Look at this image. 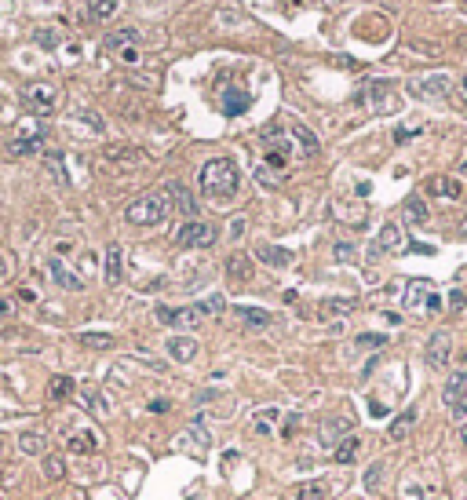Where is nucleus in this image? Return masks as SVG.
I'll use <instances>...</instances> for the list:
<instances>
[{
  "instance_id": "29",
  "label": "nucleus",
  "mask_w": 467,
  "mask_h": 500,
  "mask_svg": "<svg viewBox=\"0 0 467 500\" xmlns=\"http://www.w3.org/2000/svg\"><path fill=\"white\" fill-rule=\"evenodd\" d=\"M73 377H51V384H48V398L51 402H66V398H73Z\"/></svg>"
},
{
  "instance_id": "51",
  "label": "nucleus",
  "mask_w": 467,
  "mask_h": 500,
  "mask_svg": "<svg viewBox=\"0 0 467 500\" xmlns=\"http://www.w3.org/2000/svg\"><path fill=\"white\" fill-rule=\"evenodd\" d=\"M332 4H347V0H332Z\"/></svg>"
},
{
  "instance_id": "31",
  "label": "nucleus",
  "mask_w": 467,
  "mask_h": 500,
  "mask_svg": "<svg viewBox=\"0 0 467 500\" xmlns=\"http://www.w3.org/2000/svg\"><path fill=\"white\" fill-rule=\"evenodd\" d=\"M277 417H282V409H274V405H267V409H260V413H256V420H252V431H256V434H270V431H274V424H277Z\"/></svg>"
},
{
  "instance_id": "33",
  "label": "nucleus",
  "mask_w": 467,
  "mask_h": 500,
  "mask_svg": "<svg viewBox=\"0 0 467 500\" xmlns=\"http://www.w3.org/2000/svg\"><path fill=\"white\" fill-rule=\"evenodd\" d=\"M406 220H409V223H427V205H424L420 194L406 198Z\"/></svg>"
},
{
  "instance_id": "34",
  "label": "nucleus",
  "mask_w": 467,
  "mask_h": 500,
  "mask_svg": "<svg viewBox=\"0 0 467 500\" xmlns=\"http://www.w3.org/2000/svg\"><path fill=\"white\" fill-rule=\"evenodd\" d=\"M81 343L84 347H91V351H106V347H113V336L110 332H81Z\"/></svg>"
},
{
  "instance_id": "25",
  "label": "nucleus",
  "mask_w": 467,
  "mask_h": 500,
  "mask_svg": "<svg viewBox=\"0 0 467 500\" xmlns=\"http://www.w3.org/2000/svg\"><path fill=\"white\" fill-rule=\"evenodd\" d=\"M19 449L26 456H48V434L44 431H26L19 439Z\"/></svg>"
},
{
  "instance_id": "13",
  "label": "nucleus",
  "mask_w": 467,
  "mask_h": 500,
  "mask_svg": "<svg viewBox=\"0 0 467 500\" xmlns=\"http://www.w3.org/2000/svg\"><path fill=\"white\" fill-rule=\"evenodd\" d=\"M165 194H168V205L175 212H183L186 220H194V215H197V201H194V194L186 190L183 183H165Z\"/></svg>"
},
{
  "instance_id": "38",
  "label": "nucleus",
  "mask_w": 467,
  "mask_h": 500,
  "mask_svg": "<svg viewBox=\"0 0 467 500\" xmlns=\"http://www.w3.org/2000/svg\"><path fill=\"white\" fill-rule=\"evenodd\" d=\"M358 303L354 300H325L322 303V315H351Z\"/></svg>"
},
{
  "instance_id": "10",
  "label": "nucleus",
  "mask_w": 467,
  "mask_h": 500,
  "mask_svg": "<svg viewBox=\"0 0 467 500\" xmlns=\"http://www.w3.org/2000/svg\"><path fill=\"white\" fill-rule=\"evenodd\" d=\"M26 106H29V113L48 117V113L58 106V91H55L51 84H29V88H26Z\"/></svg>"
},
{
  "instance_id": "12",
  "label": "nucleus",
  "mask_w": 467,
  "mask_h": 500,
  "mask_svg": "<svg viewBox=\"0 0 467 500\" xmlns=\"http://www.w3.org/2000/svg\"><path fill=\"white\" fill-rule=\"evenodd\" d=\"M449 351H453V336L446 332V329H438L431 340H427V351H424V358H427V365L431 369H446V362H449Z\"/></svg>"
},
{
  "instance_id": "41",
  "label": "nucleus",
  "mask_w": 467,
  "mask_h": 500,
  "mask_svg": "<svg viewBox=\"0 0 467 500\" xmlns=\"http://www.w3.org/2000/svg\"><path fill=\"white\" fill-rule=\"evenodd\" d=\"M44 475L48 479H62V475H66V464H62V456H55V453L44 456Z\"/></svg>"
},
{
  "instance_id": "55",
  "label": "nucleus",
  "mask_w": 467,
  "mask_h": 500,
  "mask_svg": "<svg viewBox=\"0 0 467 500\" xmlns=\"http://www.w3.org/2000/svg\"><path fill=\"white\" fill-rule=\"evenodd\" d=\"M113 500H124V496H113Z\"/></svg>"
},
{
  "instance_id": "5",
  "label": "nucleus",
  "mask_w": 467,
  "mask_h": 500,
  "mask_svg": "<svg viewBox=\"0 0 467 500\" xmlns=\"http://www.w3.org/2000/svg\"><path fill=\"white\" fill-rule=\"evenodd\" d=\"M453 91V77L449 73H427V77H413L409 81V96L416 99H446Z\"/></svg>"
},
{
  "instance_id": "27",
  "label": "nucleus",
  "mask_w": 467,
  "mask_h": 500,
  "mask_svg": "<svg viewBox=\"0 0 467 500\" xmlns=\"http://www.w3.org/2000/svg\"><path fill=\"white\" fill-rule=\"evenodd\" d=\"M398 245H401V227H398V223H387V227L380 230L376 248H372V252H394Z\"/></svg>"
},
{
  "instance_id": "28",
  "label": "nucleus",
  "mask_w": 467,
  "mask_h": 500,
  "mask_svg": "<svg viewBox=\"0 0 467 500\" xmlns=\"http://www.w3.org/2000/svg\"><path fill=\"white\" fill-rule=\"evenodd\" d=\"M234 315L245 322V325H252V329H263V325H270L274 318L267 315V310H260V307H234Z\"/></svg>"
},
{
  "instance_id": "4",
  "label": "nucleus",
  "mask_w": 467,
  "mask_h": 500,
  "mask_svg": "<svg viewBox=\"0 0 467 500\" xmlns=\"http://www.w3.org/2000/svg\"><path fill=\"white\" fill-rule=\"evenodd\" d=\"M172 241H175L179 248H208V245H215V227L205 223V220H186V223L175 230Z\"/></svg>"
},
{
  "instance_id": "17",
  "label": "nucleus",
  "mask_w": 467,
  "mask_h": 500,
  "mask_svg": "<svg viewBox=\"0 0 467 500\" xmlns=\"http://www.w3.org/2000/svg\"><path fill=\"white\" fill-rule=\"evenodd\" d=\"M256 260L267 263V267H274V270H282V267L292 263V252H289V248H282V245H267V241H260V245H256Z\"/></svg>"
},
{
  "instance_id": "20",
  "label": "nucleus",
  "mask_w": 467,
  "mask_h": 500,
  "mask_svg": "<svg viewBox=\"0 0 467 500\" xmlns=\"http://www.w3.org/2000/svg\"><path fill=\"white\" fill-rule=\"evenodd\" d=\"M165 347H168V358H175V362H194L197 351H201V343L194 336H172Z\"/></svg>"
},
{
  "instance_id": "24",
  "label": "nucleus",
  "mask_w": 467,
  "mask_h": 500,
  "mask_svg": "<svg viewBox=\"0 0 467 500\" xmlns=\"http://www.w3.org/2000/svg\"><path fill=\"white\" fill-rule=\"evenodd\" d=\"M139 44H143V37H139V29H117V34H110L106 37V48L110 51H139Z\"/></svg>"
},
{
  "instance_id": "54",
  "label": "nucleus",
  "mask_w": 467,
  "mask_h": 500,
  "mask_svg": "<svg viewBox=\"0 0 467 500\" xmlns=\"http://www.w3.org/2000/svg\"><path fill=\"white\" fill-rule=\"evenodd\" d=\"M463 238H467V227H463Z\"/></svg>"
},
{
  "instance_id": "30",
  "label": "nucleus",
  "mask_w": 467,
  "mask_h": 500,
  "mask_svg": "<svg viewBox=\"0 0 467 500\" xmlns=\"http://www.w3.org/2000/svg\"><path fill=\"white\" fill-rule=\"evenodd\" d=\"M29 37H34V44L44 48V51H55V48L62 44V34H58V29H48V26H37Z\"/></svg>"
},
{
  "instance_id": "39",
  "label": "nucleus",
  "mask_w": 467,
  "mask_h": 500,
  "mask_svg": "<svg viewBox=\"0 0 467 500\" xmlns=\"http://www.w3.org/2000/svg\"><path fill=\"white\" fill-rule=\"evenodd\" d=\"M380 482H384V460L369 464V471H365V489H369V493H376V489H380Z\"/></svg>"
},
{
  "instance_id": "36",
  "label": "nucleus",
  "mask_w": 467,
  "mask_h": 500,
  "mask_svg": "<svg viewBox=\"0 0 467 500\" xmlns=\"http://www.w3.org/2000/svg\"><path fill=\"white\" fill-rule=\"evenodd\" d=\"M117 15V0H88V19H110Z\"/></svg>"
},
{
  "instance_id": "11",
  "label": "nucleus",
  "mask_w": 467,
  "mask_h": 500,
  "mask_svg": "<svg viewBox=\"0 0 467 500\" xmlns=\"http://www.w3.org/2000/svg\"><path fill=\"white\" fill-rule=\"evenodd\" d=\"M248 106H252V96H248L241 84H223V91H220V110H223L227 117H241Z\"/></svg>"
},
{
  "instance_id": "35",
  "label": "nucleus",
  "mask_w": 467,
  "mask_h": 500,
  "mask_svg": "<svg viewBox=\"0 0 467 500\" xmlns=\"http://www.w3.org/2000/svg\"><path fill=\"white\" fill-rule=\"evenodd\" d=\"M413 424H416V409H406V413H401V417L391 424V439H394V442H398V439H406Z\"/></svg>"
},
{
  "instance_id": "1",
  "label": "nucleus",
  "mask_w": 467,
  "mask_h": 500,
  "mask_svg": "<svg viewBox=\"0 0 467 500\" xmlns=\"http://www.w3.org/2000/svg\"><path fill=\"white\" fill-rule=\"evenodd\" d=\"M197 186H201V194L205 198H215V201H227L237 194V186H241V172L230 158H212L201 165L197 172Z\"/></svg>"
},
{
  "instance_id": "48",
  "label": "nucleus",
  "mask_w": 467,
  "mask_h": 500,
  "mask_svg": "<svg viewBox=\"0 0 467 500\" xmlns=\"http://www.w3.org/2000/svg\"><path fill=\"white\" fill-rule=\"evenodd\" d=\"M19 300H26V303H34V300H37V292H34V289H19Z\"/></svg>"
},
{
  "instance_id": "3",
  "label": "nucleus",
  "mask_w": 467,
  "mask_h": 500,
  "mask_svg": "<svg viewBox=\"0 0 467 500\" xmlns=\"http://www.w3.org/2000/svg\"><path fill=\"white\" fill-rule=\"evenodd\" d=\"M354 103H358V106H369V110H376V113L398 110V96H394V84H391V81H369L365 88H358Z\"/></svg>"
},
{
  "instance_id": "42",
  "label": "nucleus",
  "mask_w": 467,
  "mask_h": 500,
  "mask_svg": "<svg viewBox=\"0 0 467 500\" xmlns=\"http://www.w3.org/2000/svg\"><path fill=\"white\" fill-rule=\"evenodd\" d=\"M197 307L205 310V318H208V315H220V310H227V300H223L220 292H212V296H208V300H201Z\"/></svg>"
},
{
  "instance_id": "37",
  "label": "nucleus",
  "mask_w": 467,
  "mask_h": 500,
  "mask_svg": "<svg viewBox=\"0 0 467 500\" xmlns=\"http://www.w3.org/2000/svg\"><path fill=\"white\" fill-rule=\"evenodd\" d=\"M354 343H358L361 351H376V347H387V336L384 332H361Z\"/></svg>"
},
{
  "instance_id": "32",
  "label": "nucleus",
  "mask_w": 467,
  "mask_h": 500,
  "mask_svg": "<svg viewBox=\"0 0 467 500\" xmlns=\"http://www.w3.org/2000/svg\"><path fill=\"white\" fill-rule=\"evenodd\" d=\"M81 402H84L96 417H110V398H106V394H99V391H84Z\"/></svg>"
},
{
  "instance_id": "2",
  "label": "nucleus",
  "mask_w": 467,
  "mask_h": 500,
  "mask_svg": "<svg viewBox=\"0 0 467 500\" xmlns=\"http://www.w3.org/2000/svg\"><path fill=\"white\" fill-rule=\"evenodd\" d=\"M168 212H172V205H168V194L161 186V190H153V194L135 198L128 208H124V220H128L132 227H158V223H165Z\"/></svg>"
},
{
  "instance_id": "47",
  "label": "nucleus",
  "mask_w": 467,
  "mask_h": 500,
  "mask_svg": "<svg viewBox=\"0 0 467 500\" xmlns=\"http://www.w3.org/2000/svg\"><path fill=\"white\" fill-rule=\"evenodd\" d=\"M241 234H245V220H234L230 223V238H241Z\"/></svg>"
},
{
  "instance_id": "43",
  "label": "nucleus",
  "mask_w": 467,
  "mask_h": 500,
  "mask_svg": "<svg viewBox=\"0 0 467 500\" xmlns=\"http://www.w3.org/2000/svg\"><path fill=\"white\" fill-rule=\"evenodd\" d=\"M332 256H336V260H351V256H354V245H347V241H336Z\"/></svg>"
},
{
  "instance_id": "21",
  "label": "nucleus",
  "mask_w": 467,
  "mask_h": 500,
  "mask_svg": "<svg viewBox=\"0 0 467 500\" xmlns=\"http://www.w3.org/2000/svg\"><path fill=\"white\" fill-rule=\"evenodd\" d=\"M227 277L234 285H248V281H252V260L245 252H230L227 256Z\"/></svg>"
},
{
  "instance_id": "8",
  "label": "nucleus",
  "mask_w": 467,
  "mask_h": 500,
  "mask_svg": "<svg viewBox=\"0 0 467 500\" xmlns=\"http://www.w3.org/2000/svg\"><path fill=\"white\" fill-rule=\"evenodd\" d=\"M150 161V153L143 146H106L103 150V165L110 168H143Z\"/></svg>"
},
{
  "instance_id": "18",
  "label": "nucleus",
  "mask_w": 467,
  "mask_h": 500,
  "mask_svg": "<svg viewBox=\"0 0 467 500\" xmlns=\"http://www.w3.org/2000/svg\"><path fill=\"white\" fill-rule=\"evenodd\" d=\"M66 449L70 453H96L99 449V434L96 431H88V427H73L70 434H66Z\"/></svg>"
},
{
  "instance_id": "19",
  "label": "nucleus",
  "mask_w": 467,
  "mask_h": 500,
  "mask_svg": "<svg viewBox=\"0 0 467 500\" xmlns=\"http://www.w3.org/2000/svg\"><path fill=\"white\" fill-rule=\"evenodd\" d=\"M103 277H106V285H117V281L124 277V248L113 241L106 245V263H103Z\"/></svg>"
},
{
  "instance_id": "15",
  "label": "nucleus",
  "mask_w": 467,
  "mask_h": 500,
  "mask_svg": "<svg viewBox=\"0 0 467 500\" xmlns=\"http://www.w3.org/2000/svg\"><path fill=\"white\" fill-rule=\"evenodd\" d=\"M48 274H51L55 285H58V289H66V292H81V289H84V281H81V277H77L66 263H62L58 256H55V260H48Z\"/></svg>"
},
{
  "instance_id": "45",
  "label": "nucleus",
  "mask_w": 467,
  "mask_h": 500,
  "mask_svg": "<svg viewBox=\"0 0 467 500\" xmlns=\"http://www.w3.org/2000/svg\"><path fill=\"white\" fill-rule=\"evenodd\" d=\"M256 179H260L263 186H274V175H270V168H263V165L256 168Z\"/></svg>"
},
{
  "instance_id": "53",
  "label": "nucleus",
  "mask_w": 467,
  "mask_h": 500,
  "mask_svg": "<svg viewBox=\"0 0 467 500\" xmlns=\"http://www.w3.org/2000/svg\"><path fill=\"white\" fill-rule=\"evenodd\" d=\"M463 362H467V347H463Z\"/></svg>"
},
{
  "instance_id": "9",
  "label": "nucleus",
  "mask_w": 467,
  "mask_h": 500,
  "mask_svg": "<svg viewBox=\"0 0 467 500\" xmlns=\"http://www.w3.org/2000/svg\"><path fill=\"white\" fill-rule=\"evenodd\" d=\"M406 307L409 310H420L427 307V315H434V310H442V296L431 289V281H409V289H406Z\"/></svg>"
},
{
  "instance_id": "16",
  "label": "nucleus",
  "mask_w": 467,
  "mask_h": 500,
  "mask_svg": "<svg viewBox=\"0 0 467 500\" xmlns=\"http://www.w3.org/2000/svg\"><path fill=\"white\" fill-rule=\"evenodd\" d=\"M424 190L431 194V198H442V201H456L463 190H460V183L453 179V175H431L427 183H424Z\"/></svg>"
},
{
  "instance_id": "23",
  "label": "nucleus",
  "mask_w": 467,
  "mask_h": 500,
  "mask_svg": "<svg viewBox=\"0 0 467 500\" xmlns=\"http://www.w3.org/2000/svg\"><path fill=\"white\" fill-rule=\"evenodd\" d=\"M289 136L299 143V150H303V158H314V153L322 150V143H318V136L307 128V124H299V121H292L289 124Z\"/></svg>"
},
{
  "instance_id": "26",
  "label": "nucleus",
  "mask_w": 467,
  "mask_h": 500,
  "mask_svg": "<svg viewBox=\"0 0 467 500\" xmlns=\"http://www.w3.org/2000/svg\"><path fill=\"white\" fill-rule=\"evenodd\" d=\"M358 449H361V442L354 439V434H347V439H339V442H336L332 460H336V464H354V460H358Z\"/></svg>"
},
{
  "instance_id": "44",
  "label": "nucleus",
  "mask_w": 467,
  "mask_h": 500,
  "mask_svg": "<svg viewBox=\"0 0 467 500\" xmlns=\"http://www.w3.org/2000/svg\"><path fill=\"white\" fill-rule=\"evenodd\" d=\"M81 121H88L96 132H103V128H106V124H103V117H99V113H91V110H84V113H81Z\"/></svg>"
},
{
  "instance_id": "52",
  "label": "nucleus",
  "mask_w": 467,
  "mask_h": 500,
  "mask_svg": "<svg viewBox=\"0 0 467 500\" xmlns=\"http://www.w3.org/2000/svg\"><path fill=\"white\" fill-rule=\"evenodd\" d=\"M460 168H463V172H467V158H463V165H460Z\"/></svg>"
},
{
  "instance_id": "14",
  "label": "nucleus",
  "mask_w": 467,
  "mask_h": 500,
  "mask_svg": "<svg viewBox=\"0 0 467 500\" xmlns=\"http://www.w3.org/2000/svg\"><path fill=\"white\" fill-rule=\"evenodd\" d=\"M41 146H44V132L41 128H34V132H19L11 143H8V153L11 158H29V153H41Z\"/></svg>"
},
{
  "instance_id": "40",
  "label": "nucleus",
  "mask_w": 467,
  "mask_h": 500,
  "mask_svg": "<svg viewBox=\"0 0 467 500\" xmlns=\"http://www.w3.org/2000/svg\"><path fill=\"white\" fill-rule=\"evenodd\" d=\"M296 500H325V486L322 482H303L296 489Z\"/></svg>"
},
{
  "instance_id": "7",
  "label": "nucleus",
  "mask_w": 467,
  "mask_h": 500,
  "mask_svg": "<svg viewBox=\"0 0 467 500\" xmlns=\"http://www.w3.org/2000/svg\"><path fill=\"white\" fill-rule=\"evenodd\" d=\"M442 402L449 405L453 420H467V369L463 372H453L446 391H442Z\"/></svg>"
},
{
  "instance_id": "22",
  "label": "nucleus",
  "mask_w": 467,
  "mask_h": 500,
  "mask_svg": "<svg viewBox=\"0 0 467 500\" xmlns=\"http://www.w3.org/2000/svg\"><path fill=\"white\" fill-rule=\"evenodd\" d=\"M351 427H354V417H332V420H325L322 424V442H329V446H336L339 439H347L351 434Z\"/></svg>"
},
{
  "instance_id": "6",
  "label": "nucleus",
  "mask_w": 467,
  "mask_h": 500,
  "mask_svg": "<svg viewBox=\"0 0 467 500\" xmlns=\"http://www.w3.org/2000/svg\"><path fill=\"white\" fill-rule=\"evenodd\" d=\"M158 322L172 325V329H197L205 322V310L194 303V307H158Z\"/></svg>"
},
{
  "instance_id": "49",
  "label": "nucleus",
  "mask_w": 467,
  "mask_h": 500,
  "mask_svg": "<svg viewBox=\"0 0 467 500\" xmlns=\"http://www.w3.org/2000/svg\"><path fill=\"white\" fill-rule=\"evenodd\" d=\"M460 99H463V103H467V73H463V77H460Z\"/></svg>"
},
{
  "instance_id": "50",
  "label": "nucleus",
  "mask_w": 467,
  "mask_h": 500,
  "mask_svg": "<svg viewBox=\"0 0 467 500\" xmlns=\"http://www.w3.org/2000/svg\"><path fill=\"white\" fill-rule=\"evenodd\" d=\"M0 315H11V303H8L4 296H0Z\"/></svg>"
},
{
  "instance_id": "46",
  "label": "nucleus",
  "mask_w": 467,
  "mask_h": 500,
  "mask_svg": "<svg viewBox=\"0 0 467 500\" xmlns=\"http://www.w3.org/2000/svg\"><path fill=\"white\" fill-rule=\"evenodd\" d=\"M8 274H11V260L0 252V277H8Z\"/></svg>"
}]
</instances>
